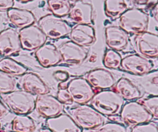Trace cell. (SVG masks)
Here are the masks:
<instances>
[{
	"mask_svg": "<svg viewBox=\"0 0 158 132\" xmlns=\"http://www.w3.org/2000/svg\"><path fill=\"white\" fill-rule=\"evenodd\" d=\"M66 90L70 94L73 103L79 105L87 104L96 94L94 88L83 77H76L69 80Z\"/></svg>",
	"mask_w": 158,
	"mask_h": 132,
	"instance_id": "obj_7",
	"label": "cell"
},
{
	"mask_svg": "<svg viewBox=\"0 0 158 132\" xmlns=\"http://www.w3.org/2000/svg\"><path fill=\"white\" fill-rule=\"evenodd\" d=\"M133 8L140 10L151 9L158 2V0H127Z\"/></svg>",
	"mask_w": 158,
	"mask_h": 132,
	"instance_id": "obj_31",
	"label": "cell"
},
{
	"mask_svg": "<svg viewBox=\"0 0 158 132\" xmlns=\"http://www.w3.org/2000/svg\"><path fill=\"white\" fill-rule=\"evenodd\" d=\"M38 26L50 40L63 38L69 35L71 30V26L66 20L52 13L42 16L38 21Z\"/></svg>",
	"mask_w": 158,
	"mask_h": 132,
	"instance_id": "obj_5",
	"label": "cell"
},
{
	"mask_svg": "<svg viewBox=\"0 0 158 132\" xmlns=\"http://www.w3.org/2000/svg\"><path fill=\"white\" fill-rule=\"evenodd\" d=\"M16 80L15 77L0 70V95L15 91Z\"/></svg>",
	"mask_w": 158,
	"mask_h": 132,
	"instance_id": "obj_28",
	"label": "cell"
},
{
	"mask_svg": "<svg viewBox=\"0 0 158 132\" xmlns=\"http://www.w3.org/2000/svg\"><path fill=\"white\" fill-rule=\"evenodd\" d=\"M154 63L151 59L140 56L138 53L127 55L122 59L120 68L126 72L137 76H143L153 70Z\"/></svg>",
	"mask_w": 158,
	"mask_h": 132,
	"instance_id": "obj_8",
	"label": "cell"
},
{
	"mask_svg": "<svg viewBox=\"0 0 158 132\" xmlns=\"http://www.w3.org/2000/svg\"><path fill=\"white\" fill-rule=\"evenodd\" d=\"M131 132H158V128L155 123L150 121L132 127Z\"/></svg>",
	"mask_w": 158,
	"mask_h": 132,
	"instance_id": "obj_32",
	"label": "cell"
},
{
	"mask_svg": "<svg viewBox=\"0 0 158 132\" xmlns=\"http://www.w3.org/2000/svg\"><path fill=\"white\" fill-rule=\"evenodd\" d=\"M105 41L110 49L123 51L130 43L129 34L118 26H108L105 28Z\"/></svg>",
	"mask_w": 158,
	"mask_h": 132,
	"instance_id": "obj_15",
	"label": "cell"
},
{
	"mask_svg": "<svg viewBox=\"0 0 158 132\" xmlns=\"http://www.w3.org/2000/svg\"><path fill=\"white\" fill-rule=\"evenodd\" d=\"M2 131V125H1V123H0V131Z\"/></svg>",
	"mask_w": 158,
	"mask_h": 132,
	"instance_id": "obj_42",
	"label": "cell"
},
{
	"mask_svg": "<svg viewBox=\"0 0 158 132\" xmlns=\"http://www.w3.org/2000/svg\"><path fill=\"white\" fill-rule=\"evenodd\" d=\"M53 77L56 80L60 83L64 81H68L69 78V74L66 71L57 70L53 74Z\"/></svg>",
	"mask_w": 158,
	"mask_h": 132,
	"instance_id": "obj_34",
	"label": "cell"
},
{
	"mask_svg": "<svg viewBox=\"0 0 158 132\" xmlns=\"http://www.w3.org/2000/svg\"><path fill=\"white\" fill-rule=\"evenodd\" d=\"M62 57V62L69 65H80L87 58V49L74 42L66 41L58 47Z\"/></svg>",
	"mask_w": 158,
	"mask_h": 132,
	"instance_id": "obj_12",
	"label": "cell"
},
{
	"mask_svg": "<svg viewBox=\"0 0 158 132\" xmlns=\"http://www.w3.org/2000/svg\"><path fill=\"white\" fill-rule=\"evenodd\" d=\"M97 132H127V129L119 122H108L97 128Z\"/></svg>",
	"mask_w": 158,
	"mask_h": 132,
	"instance_id": "obj_30",
	"label": "cell"
},
{
	"mask_svg": "<svg viewBox=\"0 0 158 132\" xmlns=\"http://www.w3.org/2000/svg\"><path fill=\"white\" fill-rule=\"evenodd\" d=\"M35 57L42 66L45 68L56 66L62 62L58 47L51 43H46L35 49Z\"/></svg>",
	"mask_w": 158,
	"mask_h": 132,
	"instance_id": "obj_17",
	"label": "cell"
},
{
	"mask_svg": "<svg viewBox=\"0 0 158 132\" xmlns=\"http://www.w3.org/2000/svg\"><path fill=\"white\" fill-rule=\"evenodd\" d=\"M35 109L44 118H52L63 113L64 105L54 96L49 94L36 96Z\"/></svg>",
	"mask_w": 158,
	"mask_h": 132,
	"instance_id": "obj_10",
	"label": "cell"
},
{
	"mask_svg": "<svg viewBox=\"0 0 158 132\" xmlns=\"http://www.w3.org/2000/svg\"><path fill=\"white\" fill-rule=\"evenodd\" d=\"M22 49L18 31L6 28L0 31V56L9 57L18 53Z\"/></svg>",
	"mask_w": 158,
	"mask_h": 132,
	"instance_id": "obj_13",
	"label": "cell"
},
{
	"mask_svg": "<svg viewBox=\"0 0 158 132\" xmlns=\"http://www.w3.org/2000/svg\"><path fill=\"white\" fill-rule=\"evenodd\" d=\"M19 83L23 91L35 97L50 92V88L47 83L35 73L26 72L21 77Z\"/></svg>",
	"mask_w": 158,
	"mask_h": 132,
	"instance_id": "obj_16",
	"label": "cell"
},
{
	"mask_svg": "<svg viewBox=\"0 0 158 132\" xmlns=\"http://www.w3.org/2000/svg\"><path fill=\"white\" fill-rule=\"evenodd\" d=\"M127 9L128 5L126 0H105L104 2L105 14L112 19L120 18Z\"/></svg>",
	"mask_w": 158,
	"mask_h": 132,
	"instance_id": "obj_24",
	"label": "cell"
},
{
	"mask_svg": "<svg viewBox=\"0 0 158 132\" xmlns=\"http://www.w3.org/2000/svg\"><path fill=\"white\" fill-rule=\"evenodd\" d=\"M9 112V110L2 100H0V119L6 117Z\"/></svg>",
	"mask_w": 158,
	"mask_h": 132,
	"instance_id": "obj_36",
	"label": "cell"
},
{
	"mask_svg": "<svg viewBox=\"0 0 158 132\" xmlns=\"http://www.w3.org/2000/svg\"><path fill=\"white\" fill-rule=\"evenodd\" d=\"M69 114L83 130H97L105 123V117L91 105L83 104L69 110Z\"/></svg>",
	"mask_w": 158,
	"mask_h": 132,
	"instance_id": "obj_4",
	"label": "cell"
},
{
	"mask_svg": "<svg viewBox=\"0 0 158 132\" xmlns=\"http://www.w3.org/2000/svg\"><path fill=\"white\" fill-rule=\"evenodd\" d=\"M19 35L22 49L25 50H35L47 41V37L43 31L34 24L20 29Z\"/></svg>",
	"mask_w": 158,
	"mask_h": 132,
	"instance_id": "obj_9",
	"label": "cell"
},
{
	"mask_svg": "<svg viewBox=\"0 0 158 132\" xmlns=\"http://www.w3.org/2000/svg\"><path fill=\"white\" fill-rule=\"evenodd\" d=\"M47 6L52 14L62 18L69 15L72 5L69 0H47Z\"/></svg>",
	"mask_w": 158,
	"mask_h": 132,
	"instance_id": "obj_26",
	"label": "cell"
},
{
	"mask_svg": "<svg viewBox=\"0 0 158 132\" xmlns=\"http://www.w3.org/2000/svg\"><path fill=\"white\" fill-rule=\"evenodd\" d=\"M39 132H52L51 130H49L48 128H43L39 131Z\"/></svg>",
	"mask_w": 158,
	"mask_h": 132,
	"instance_id": "obj_40",
	"label": "cell"
},
{
	"mask_svg": "<svg viewBox=\"0 0 158 132\" xmlns=\"http://www.w3.org/2000/svg\"><path fill=\"white\" fill-rule=\"evenodd\" d=\"M122 57L117 51L109 49L106 50L103 58V66L110 69H119L121 66Z\"/></svg>",
	"mask_w": 158,
	"mask_h": 132,
	"instance_id": "obj_27",
	"label": "cell"
},
{
	"mask_svg": "<svg viewBox=\"0 0 158 132\" xmlns=\"http://www.w3.org/2000/svg\"><path fill=\"white\" fill-rule=\"evenodd\" d=\"M10 132H13V131H10Z\"/></svg>",
	"mask_w": 158,
	"mask_h": 132,
	"instance_id": "obj_43",
	"label": "cell"
},
{
	"mask_svg": "<svg viewBox=\"0 0 158 132\" xmlns=\"http://www.w3.org/2000/svg\"><path fill=\"white\" fill-rule=\"evenodd\" d=\"M90 102L96 111L107 117L120 114L124 104V100L116 91L111 90L98 91Z\"/></svg>",
	"mask_w": 158,
	"mask_h": 132,
	"instance_id": "obj_1",
	"label": "cell"
},
{
	"mask_svg": "<svg viewBox=\"0 0 158 132\" xmlns=\"http://www.w3.org/2000/svg\"><path fill=\"white\" fill-rule=\"evenodd\" d=\"M7 17L14 26L19 29L33 25L35 22V15L26 9L11 8L7 11Z\"/></svg>",
	"mask_w": 158,
	"mask_h": 132,
	"instance_id": "obj_22",
	"label": "cell"
},
{
	"mask_svg": "<svg viewBox=\"0 0 158 132\" xmlns=\"http://www.w3.org/2000/svg\"><path fill=\"white\" fill-rule=\"evenodd\" d=\"M71 41L82 46H88L96 41V32L92 25L77 24L71 28L69 32Z\"/></svg>",
	"mask_w": 158,
	"mask_h": 132,
	"instance_id": "obj_18",
	"label": "cell"
},
{
	"mask_svg": "<svg viewBox=\"0 0 158 132\" xmlns=\"http://www.w3.org/2000/svg\"><path fill=\"white\" fill-rule=\"evenodd\" d=\"M56 98L63 105H71L73 104L72 97L66 89H59Z\"/></svg>",
	"mask_w": 158,
	"mask_h": 132,
	"instance_id": "obj_33",
	"label": "cell"
},
{
	"mask_svg": "<svg viewBox=\"0 0 158 132\" xmlns=\"http://www.w3.org/2000/svg\"><path fill=\"white\" fill-rule=\"evenodd\" d=\"M157 128H158V125H157Z\"/></svg>",
	"mask_w": 158,
	"mask_h": 132,
	"instance_id": "obj_44",
	"label": "cell"
},
{
	"mask_svg": "<svg viewBox=\"0 0 158 132\" xmlns=\"http://www.w3.org/2000/svg\"><path fill=\"white\" fill-rule=\"evenodd\" d=\"M86 80L94 91H105L114 87L116 80L112 73L103 68H97L86 74Z\"/></svg>",
	"mask_w": 158,
	"mask_h": 132,
	"instance_id": "obj_14",
	"label": "cell"
},
{
	"mask_svg": "<svg viewBox=\"0 0 158 132\" xmlns=\"http://www.w3.org/2000/svg\"><path fill=\"white\" fill-rule=\"evenodd\" d=\"M114 91L124 100L134 101L142 97V92L140 88L126 77L119 79L114 86Z\"/></svg>",
	"mask_w": 158,
	"mask_h": 132,
	"instance_id": "obj_21",
	"label": "cell"
},
{
	"mask_svg": "<svg viewBox=\"0 0 158 132\" xmlns=\"http://www.w3.org/2000/svg\"><path fill=\"white\" fill-rule=\"evenodd\" d=\"M36 97L19 90L1 95V99L8 109L16 115H28L35 110Z\"/></svg>",
	"mask_w": 158,
	"mask_h": 132,
	"instance_id": "obj_2",
	"label": "cell"
},
{
	"mask_svg": "<svg viewBox=\"0 0 158 132\" xmlns=\"http://www.w3.org/2000/svg\"><path fill=\"white\" fill-rule=\"evenodd\" d=\"M46 125L52 132H83L71 116L66 114L46 119Z\"/></svg>",
	"mask_w": 158,
	"mask_h": 132,
	"instance_id": "obj_20",
	"label": "cell"
},
{
	"mask_svg": "<svg viewBox=\"0 0 158 132\" xmlns=\"http://www.w3.org/2000/svg\"><path fill=\"white\" fill-rule=\"evenodd\" d=\"M15 0H0V11H8L13 7Z\"/></svg>",
	"mask_w": 158,
	"mask_h": 132,
	"instance_id": "obj_35",
	"label": "cell"
},
{
	"mask_svg": "<svg viewBox=\"0 0 158 132\" xmlns=\"http://www.w3.org/2000/svg\"><path fill=\"white\" fill-rule=\"evenodd\" d=\"M11 129L13 132H34L36 125L29 116L16 115L11 122Z\"/></svg>",
	"mask_w": 158,
	"mask_h": 132,
	"instance_id": "obj_25",
	"label": "cell"
},
{
	"mask_svg": "<svg viewBox=\"0 0 158 132\" xmlns=\"http://www.w3.org/2000/svg\"><path fill=\"white\" fill-rule=\"evenodd\" d=\"M152 15L156 21L158 23V2L152 8Z\"/></svg>",
	"mask_w": 158,
	"mask_h": 132,
	"instance_id": "obj_37",
	"label": "cell"
},
{
	"mask_svg": "<svg viewBox=\"0 0 158 132\" xmlns=\"http://www.w3.org/2000/svg\"><path fill=\"white\" fill-rule=\"evenodd\" d=\"M0 70L12 77H19L27 72V68L22 63L10 57H4L0 60Z\"/></svg>",
	"mask_w": 158,
	"mask_h": 132,
	"instance_id": "obj_23",
	"label": "cell"
},
{
	"mask_svg": "<svg viewBox=\"0 0 158 132\" xmlns=\"http://www.w3.org/2000/svg\"><path fill=\"white\" fill-rule=\"evenodd\" d=\"M120 120L127 127H134L151 121L152 116L140 102L129 101L124 104L120 113Z\"/></svg>",
	"mask_w": 158,
	"mask_h": 132,
	"instance_id": "obj_6",
	"label": "cell"
},
{
	"mask_svg": "<svg viewBox=\"0 0 158 132\" xmlns=\"http://www.w3.org/2000/svg\"><path fill=\"white\" fill-rule=\"evenodd\" d=\"M119 19V26L127 33L137 36L148 31L150 18L144 11L131 8L125 11Z\"/></svg>",
	"mask_w": 158,
	"mask_h": 132,
	"instance_id": "obj_3",
	"label": "cell"
},
{
	"mask_svg": "<svg viewBox=\"0 0 158 132\" xmlns=\"http://www.w3.org/2000/svg\"><path fill=\"white\" fill-rule=\"evenodd\" d=\"M16 1L20 3H28V2H31L35 1V0H16Z\"/></svg>",
	"mask_w": 158,
	"mask_h": 132,
	"instance_id": "obj_39",
	"label": "cell"
},
{
	"mask_svg": "<svg viewBox=\"0 0 158 132\" xmlns=\"http://www.w3.org/2000/svg\"><path fill=\"white\" fill-rule=\"evenodd\" d=\"M70 2H78V1H82V0H69Z\"/></svg>",
	"mask_w": 158,
	"mask_h": 132,
	"instance_id": "obj_41",
	"label": "cell"
},
{
	"mask_svg": "<svg viewBox=\"0 0 158 132\" xmlns=\"http://www.w3.org/2000/svg\"><path fill=\"white\" fill-rule=\"evenodd\" d=\"M143 105L153 118L158 120V95L150 96L140 101Z\"/></svg>",
	"mask_w": 158,
	"mask_h": 132,
	"instance_id": "obj_29",
	"label": "cell"
},
{
	"mask_svg": "<svg viewBox=\"0 0 158 132\" xmlns=\"http://www.w3.org/2000/svg\"><path fill=\"white\" fill-rule=\"evenodd\" d=\"M68 81H69V80H68ZM68 81L61 82V83H59V89H66V87H67Z\"/></svg>",
	"mask_w": 158,
	"mask_h": 132,
	"instance_id": "obj_38",
	"label": "cell"
},
{
	"mask_svg": "<svg viewBox=\"0 0 158 132\" xmlns=\"http://www.w3.org/2000/svg\"><path fill=\"white\" fill-rule=\"evenodd\" d=\"M134 46L137 53L148 59L158 57V35L154 32H143L136 36Z\"/></svg>",
	"mask_w": 158,
	"mask_h": 132,
	"instance_id": "obj_11",
	"label": "cell"
},
{
	"mask_svg": "<svg viewBox=\"0 0 158 132\" xmlns=\"http://www.w3.org/2000/svg\"><path fill=\"white\" fill-rule=\"evenodd\" d=\"M69 18L77 24H89L94 19V9L89 2L78 1L71 6Z\"/></svg>",
	"mask_w": 158,
	"mask_h": 132,
	"instance_id": "obj_19",
	"label": "cell"
}]
</instances>
